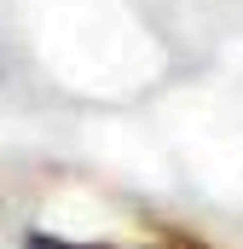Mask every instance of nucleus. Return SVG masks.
<instances>
[{
	"mask_svg": "<svg viewBox=\"0 0 243 249\" xmlns=\"http://www.w3.org/2000/svg\"><path fill=\"white\" fill-rule=\"evenodd\" d=\"M23 249H122V244H69V238H52V232H29Z\"/></svg>",
	"mask_w": 243,
	"mask_h": 249,
	"instance_id": "1",
	"label": "nucleus"
}]
</instances>
